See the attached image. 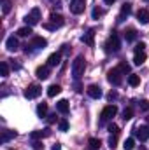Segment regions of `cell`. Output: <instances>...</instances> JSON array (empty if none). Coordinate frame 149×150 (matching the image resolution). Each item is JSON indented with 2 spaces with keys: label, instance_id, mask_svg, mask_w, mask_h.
Wrapping results in <instances>:
<instances>
[{
  "label": "cell",
  "instance_id": "obj_33",
  "mask_svg": "<svg viewBox=\"0 0 149 150\" xmlns=\"http://www.w3.org/2000/svg\"><path fill=\"white\" fill-rule=\"evenodd\" d=\"M117 68H119L121 74H128V72H130V65H126V63H119Z\"/></svg>",
  "mask_w": 149,
  "mask_h": 150
},
{
  "label": "cell",
  "instance_id": "obj_10",
  "mask_svg": "<svg viewBox=\"0 0 149 150\" xmlns=\"http://www.w3.org/2000/svg\"><path fill=\"white\" fill-rule=\"evenodd\" d=\"M5 47H7V51H18V47H19V42H18V38L14 37V35H11V37H7L5 40Z\"/></svg>",
  "mask_w": 149,
  "mask_h": 150
},
{
  "label": "cell",
  "instance_id": "obj_31",
  "mask_svg": "<svg viewBox=\"0 0 149 150\" xmlns=\"http://www.w3.org/2000/svg\"><path fill=\"white\" fill-rule=\"evenodd\" d=\"M91 16H93V19H98L100 16H104V11H102V9H98V7H95V9H93V12H91Z\"/></svg>",
  "mask_w": 149,
  "mask_h": 150
},
{
  "label": "cell",
  "instance_id": "obj_8",
  "mask_svg": "<svg viewBox=\"0 0 149 150\" xmlns=\"http://www.w3.org/2000/svg\"><path fill=\"white\" fill-rule=\"evenodd\" d=\"M84 7H86V0H72L70 2V12L72 14L84 12Z\"/></svg>",
  "mask_w": 149,
  "mask_h": 150
},
{
  "label": "cell",
  "instance_id": "obj_37",
  "mask_svg": "<svg viewBox=\"0 0 149 150\" xmlns=\"http://www.w3.org/2000/svg\"><path fill=\"white\" fill-rule=\"evenodd\" d=\"M54 122H56V113L47 115V124H54Z\"/></svg>",
  "mask_w": 149,
  "mask_h": 150
},
{
  "label": "cell",
  "instance_id": "obj_28",
  "mask_svg": "<svg viewBox=\"0 0 149 150\" xmlns=\"http://www.w3.org/2000/svg\"><path fill=\"white\" fill-rule=\"evenodd\" d=\"M123 147H125V150H133L135 149V140L133 138H126L125 143H123Z\"/></svg>",
  "mask_w": 149,
  "mask_h": 150
},
{
  "label": "cell",
  "instance_id": "obj_44",
  "mask_svg": "<svg viewBox=\"0 0 149 150\" xmlns=\"http://www.w3.org/2000/svg\"><path fill=\"white\" fill-rule=\"evenodd\" d=\"M140 150H146V149H144V147H140Z\"/></svg>",
  "mask_w": 149,
  "mask_h": 150
},
{
  "label": "cell",
  "instance_id": "obj_27",
  "mask_svg": "<svg viewBox=\"0 0 149 150\" xmlns=\"http://www.w3.org/2000/svg\"><path fill=\"white\" fill-rule=\"evenodd\" d=\"M18 35H19V37H28V35H32V26H23V28H19V30H18Z\"/></svg>",
  "mask_w": 149,
  "mask_h": 150
},
{
  "label": "cell",
  "instance_id": "obj_39",
  "mask_svg": "<svg viewBox=\"0 0 149 150\" xmlns=\"http://www.w3.org/2000/svg\"><path fill=\"white\" fill-rule=\"evenodd\" d=\"M116 98H117V93H112V91H111V93L107 94V100H111V101H112V100H116Z\"/></svg>",
  "mask_w": 149,
  "mask_h": 150
},
{
  "label": "cell",
  "instance_id": "obj_40",
  "mask_svg": "<svg viewBox=\"0 0 149 150\" xmlns=\"http://www.w3.org/2000/svg\"><path fill=\"white\" fill-rule=\"evenodd\" d=\"M34 149H35V150H42V149H44V145H42L40 142H35V143H34Z\"/></svg>",
  "mask_w": 149,
  "mask_h": 150
},
{
  "label": "cell",
  "instance_id": "obj_7",
  "mask_svg": "<svg viewBox=\"0 0 149 150\" xmlns=\"http://www.w3.org/2000/svg\"><path fill=\"white\" fill-rule=\"evenodd\" d=\"M135 138L140 142H148L149 140V126H140L135 127Z\"/></svg>",
  "mask_w": 149,
  "mask_h": 150
},
{
  "label": "cell",
  "instance_id": "obj_32",
  "mask_svg": "<svg viewBox=\"0 0 149 150\" xmlns=\"http://www.w3.org/2000/svg\"><path fill=\"white\" fill-rule=\"evenodd\" d=\"M139 108H140L142 112H149V101L148 100H142V101L139 103Z\"/></svg>",
  "mask_w": 149,
  "mask_h": 150
},
{
  "label": "cell",
  "instance_id": "obj_26",
  "mask_svg": "<svg viewBox=\"0 0 149 150\" xmlns=\"http://www.w3.org/2000/svg\"><path fill=\"white\" fill-rule=\"evenodd\" d=\"M12 9V2L11 0H2V12L4 14H9Z\"/></svg>",
  "mask_w": 149,
  "mask_h": 150
},
{
  "label": "cell",
  "instance_id": "obj_24",
  "mask_svg": "<svg viewBox=\"0 0 149 150\" xmlns=\"http://www.w3.org/2000/svg\"><path fill=\"white\" fill-rule=\"evenodd\" d=\"M128 84H130L132 87H137V86L140 84V77H139V75H135V74L128 75Z\"/></svg>",
  "mask_w": 149,
  "mask_h": 150
},
{
  "label": "cell",
  "instance_id": "obj_38",
  "mask_svg": "<svg viewBox=\"0 0 149 150\" xmlns=\"http://www.w3.org/2000/svg\"><path fill=\"white\" fill-rule=\"evenodd\" d=\"M144 47H146V44H142V42H140V44H137V45H135V52H139V51H144Z\"/></svg>",
  "mask_w": 149,
  "mask_h": 150
},
{
  "label": "cell",
  "instance_id": "obj_30",
  "mask_svg": "<svg viewBox=\"0 0 149 150\" xmlns=\"http://www.w3.org/2000/svg\"><path fill=\"white\" fill-rule=\"evenodd\" d=\"M0 75H2V77H7V75H9V65H7L5 61L0 63Z\"/></svg>",
  "mask_w": 149,
  "mask_h": 150
},
{
  "label": "cell",
  "instance_id": "obj_36",
  "mask_svg": "<svg viewBox=\"0 0 149 150\" xmlns=\"http://www.w3.org/2000/svg\"><path fill=\"white\" fill-rule=\"evenodd\" d=\"M116 142H117V140H116V134H111V138H109V149H114V147H116Z\"/></svg>",
  "mask_w": 149,
  "mask_h": 150
},
{
  "label": "cell",
  "instance_id": "obj_41",
  "mask_svg": "<svg viewBox=\"0 0 149 150\" xmlns=\"http://www.w3.org/2000/svg\"><path fill=\"white\" fill-rule=\"evenodd\" d=\"M44 28H47V30H56V26L51 25V23H44Z\"/></svg>",
  "mask_w": 149,
  "mask_h": 150
},
{
  "label": "cell",
  "instance_id": "obj_46",
  "mask_svg": "<svg viewBox=\"0 0 149 150\" xmlns=\"http://www.w3.org/2000/svg\"><path fill=\"white\" fill-rule=\"evenodd\" d=\"M11 150H14V149H11Z\"/></svg>",
  "mask_w": 149,
  "mask_h": 150
},
{
  "label": "cell",
  "instance_id": "obj_34",
  "mask_svg": "<svg viewBox=\"0 0 149 150\" xmlns=\"http://www.w3.org/2000/svg\"><path fill=\"white\" fill-rule=\"evenodd\" d=\"M58 127H60V131H67V129H69V122H67L65 119H62V120L58 122Z\"/></svg>",
  "mask_w": 149,
  "mask_h": 150
},
{
  "label": "cell",
  "instance_id": "obj_25",
  "mask_svg": "<svg viewBox=\"0 0 149 150\" xmlns=\"http://www.w3.org/2000/svg\"><path fill=\"white\" fill-rule=\"evenodd\" d=\"M46 113H47V103H39V107H37V115L39 117H46Z\"/></svg>",
  "mask_w": 149,
  "mask_h": 150
},
{
  "label": "cell",
  "instance_id": "obj_5",
  "mask_svg": "<svg viewBox=\"0 0 149 150\" xmlns=\"http://www.w3.org/2000/svg\"><path fill=\"white\" fill-rule=\"evenodd\" d=\"M40 93H42V87L37 86V84H32V86H28V87L25 89V98L34 100V98H39V96H40Z\"/></svg>",
  "mask_w": 149,
  "mask_h": 150
},
{
  "label": "cell",
  "instance_id": "obj_14",
  "mask_svg": "<svg viewBox=\"0 0 149 150\" xmlns=\"http://www.w3.org/2000/svg\"><path fill=\"white\" fill-rule=\"evenodd\" d=\"M56 110L60 113H63V115H67L69 110H70V107H69V101L67 100H60L58 103H56Z\"/></svg>",
  "mask_w": 149,
  "mask_h": 150
},
{
  "label": "cell",
  "instance_id": "obj_13",
  "mask_svg": "<svg viewBox=\"0 0 149 150\" xmlns=\"http://www.w3.org/2000/svg\"><path fill=\"white\" fill-rule=\"evenodd\" d=\"M60 61H62V52H53L47 58V67H58Z\"/></svg>",
  "mask_w": 149,
  "mask_h": 150
},
{
  "label": "cell",
  "instance_id": "obj_43",
  "mask_svg": "<svg viewBox=\"0 0 149 150\" xmlns=\"http://www.w3.org/2000/svg\"><path fill=\"white\" fill-rule=\"evenodd\" d=\"M104 2H105V4H107V5H112V4H114V2H116V0H104Z\"/></svg>",
  "mask_w": 149,
  "mask_h": 150
},
{
  "label": "cell",
  "instance_id": "obj_4",
  "mask_svg": "<svg viewBox=\"0 0 149 150\" xmlns=\"http://www.w3.org/2000/svg\"><path fill=\"white\" fill-rule=\"evenodd\" d=\"M107 80L111 82L112 86H119L123 82V74L119 72V68H112L107 72Z\"/></svg>",
  "mask_w": 149,
  "mask_h": 150
},
{
  "label": "cell",
  "instance_id": "obj_2",
  "mask_svg": "<svg viewBox=\"0 0 149 150\" xmlns=\"http://www.w3.org/2000/svg\"><path fill=\"white\" fill-rule=\"evenodd\" d=\"M105 49H107L109 52H117V51L121 49V42H119L117 33H114V32H112V35L107 38V42H105Z\"/></svg>",
  "mask_w": 149,
  "mask_h": 150
},
{
  "label": "cell",
  "instance_id": "obj_11",
  "mask_svg": "<svg viewBox=\"0 0 149 150\" xmlns=\"http://www.w3.org/2000/svg\"><path fill=\"white\" fill-rule=\"evenodd\" d=\"M81 40L86 44V45H90V47H93L95 45V30H90L88 33H84L82 37H81Z\"/></svg>",
  "mask_w": 149,
  "mask_h": 150
},
{
  "label": "cell",
  "instance_id": "obj_20",
  "mask_svg": "<svg viewBox=\"0 0 149 150\" xmlns=\"http://www.w3.org/2000/svg\"><path fill=\"white\" fill-rule=\"evenodd\" d=\"M62 93V87L58 86V84H51L49 87H47V96L49 98H54L56 94H60Z\"/></svg>",
  "mask_w": 149,
  "mask_h": 150
},
{
  "label": "cell",
  "instance_id": "obj_17",
  "mask_svg": "<svg viewBox=\"0 0 149 150\" xmlns=\"http://www.w3.org/2000/svg\"><path fill=\"white\" fill-rule=\"evenodd\" d=\"M12 138H16V131L4 129V131H2V138H0V142H2V143H7V142L12 140Z\"/></svg>",
  "mask_w": 149,
  "mask_h": 150
},
{
  "label": "cell",
  "instance_id": "obj_3",
  "mask_svg": "<svg viewBox=\"0 0 149 150\" xmlns=\"http://www.w3.org/2000/svg\"><path fill=\"white\" fill-rule=\"evenodd\" d=\"M39 19H40V9H37V7H34V9L25 16V23H27L28 26H35L39 23Z\"/></svg>",
  "mask_w": 149,
  "mask_h": 150
},
{
  "label": "cell",
  "instance_id": "obj_6",
  "mask_svg": "<svg viewBox=\"0 0 149 150\" xmlns=\"http://www.w3.org/2000/svg\"><path fill=\"white\" fill-rule=\"evenodd\" d=\"M116 113H117V107L116 105H107L102 113H100V117H102V120H111L112 117H116Z\"/></svg>",
  "mask_w": 149,
  "mask_h": 150
},
{
  "label": "cell",
  "instance_id": "obj_21",
  "mask_svg": "<svg viewBox=\"0 0 149 150\" xmlns=\"http://www.w3.org/2000/svg\"><path fill=\"white\" fill-rule=\"evenodd\" d=\"M35 75H37L40 80H46V79L49 77V67H39L37 72H35Z\"/></svg>",
  "mask_w": 149,
  "mask_h": 150
},
{
  "label": "cell",
  "instance_id": "obj_18",
  "mask_svg": "<svg viewBox=\"0 0 149 150\" xmlns=\"http://www.w3.org/2000/svg\"><path fill=\"white\" fill-rule=\"evenodd\" d=\"M47 45V40L44 37H34L32 40V47H35V49H44Z\"/></svg>",
  "mask_w": 149,
  "mask_h": 150
},
{
  "label": "cell",
  "instance_id": "obj_22",
  "mask_svg": "<svg viewBox=\"0 0 149 150\" xmlns=\"http://www.w3.org/2000/svg\"><path fill=\"white\" fill-rule=\"evenodd\" d=\"M100 145H102V142H100L98 138H90V140H88V149L90 150H98Z\"/></svg>",
  "mask_w": 149,
  "mask_h": 150
},
{
  "label": "cell",
  "instance_id": "obj_45",
  "mask_svg": "<svg viewBox=\"0 0 149 150\" xmlns=\"http://www.w3.org/2000/svg\"><path fill=\"white\" fill-rule=\"evenodd\" d=\"M144 2H149V0H144Z\"/></svg>",
  "mask_w": 149,
  "mask_h": 150
},
{
  "label": "cell",
  "instance_id": "obj_23",
  "mask_svg": "<svg viewBox=\"0 0 149 150\" xmlns=\"http://www.w3.org/2000/svg\"><path fill=\"white\" fill-rule=\"evenodd\" d=\"M125 38H126V42H133V40L137 38V32H135L133 28H128V30L125 32Z\"/></svg>",
  "mask_w": 149,
  "mask_h": 150
},
{
  "label": "cell",
  "instance_id": "obj_29",
  "mask_svg": "<svg viewBox=\"0 0 149 150\" xmlns=\"http://www.w3.org/2000/svg\"><path fill=\"white\" fill-rule=\"evenodd\" d=\"M132 117H133V108H132V107H126V108L123 110V119H125V120H130Z\"/></svg>",
  "mask_w": 149,
  "mask_h": 150
},
{
  "label": "cell",
  "instance_id": "obj_35",
  "mask_svg": "<svg viewBox=\"0 0 149 150\" xmlns=\"http://www.w3.org/2000/svg\"><path fill=\"white\" fill-rule=\"evenodd\" d=\"M107 129H109V133H111V134H116V136H117V133H119V127H117L116 124H111Z\"/></svg>",
  "mask_w": 149,
  "mask_h": 150
},
{
  "label": "cell",
  "instance_id": "obj_42",
  "mask_svg": "<svg viewBox=\"0 0 149 150\" xmlns=\"http://www.w3.org/2000/svg\"><path fill=\"white\" fill-rule=\"evenodd\" d=\"M51 150H62V147H60V145L56 143V145H53V149H51Z\"/></svg>",
  "mask_w": 149,
  "mask_h": 150
},
{
  "label": "cell",
  "instance_id": "obj_12",
  "mask_svg": "<svg viewBox=\"0 0 149 150\" xmlns=\"http://www.w3.org/2000/svg\"><path fill=\"white\" fill-rule=\"evenodd\" d=\"M49 19H51V25H54L56 28H60V26H63V23H65V19H63V16H60V14H56V12H51V16H49Z\"/></svg>",
  "mask_w": 149,
  "mask_h": 150
},
{
  "label": "cell",
  "instance_id": "obj_1",
  "mask_svg": "<svg viewBox=\"0 0 149 150\" xmlns=\"http://www.w3.org/2000/svg\"><path fill=\"white\" fill-rule=\"evenodd\" d=\"M84 70H86V59H84V56H77L72 61V77L75 80H79L84 75Z\"/></svg>",
  "mask_w": 149,
  "mask_h": 150
},
{
  "label": "cell",
  "instance_id": "obj_9",
  "mask_svg": "<svg viewBox=\"0 0 149 150\" xmlns=\"http://www.w3.org/2000/svg\"><path fill=\"white\" fill-rule=\"evenodd\" d=\"M86 93H88V96H90V98H93V100H98V98H102V89H100V86H97V84H91V86H88Z\"/></svg>",
  "mask_w": 149,
  "mask_h": 150
},
{
  "label": "cell",
  "instance_id": "obj_15",
  "mask_svg": "<svg viewBox=\"0 0 149 150\" xmlns=\"http://www.w3.org/2000/svg\"><path fill=\"white\" fill-rule=\"evenodd\" d=\"M132 12V4H123V7H121V12H119V16H117V21H123L128 14Z\"/></svg>",
  "mask_w": 149,
  "mask_h": 150
},
{
  "label": "cell",
  "instance_id": "obj_16",
  "mask_svg": "<svg viewBox=\"0 0 149 150\" xmlns=\"http://www.w3.org/2000/svg\"><path fill=\"white\" fill-rule=\"evenodd\" d=\"M137 19H139V23L148 25L149 23V11L148 9H140V11L137 12Z\"/></svg>",
  "mask_w": 149,
  "mask_h": 150
},
{
  "label": "cell",
  "instance_id": "obj_19",
  "mask_svg": "<svg viewBox=\"0 0 149 150\" xmlns=\"http://www.w3.org/2000/svg\"><path fill=\"white\" fill-rule=\"evenodd\" d=\"M146 59H148V54H146L144 51H139V52H135V56H133V65H142Z\"/></svg>",
  "mask_w": 149,
  "mask_h": 150
}]
</instances>
